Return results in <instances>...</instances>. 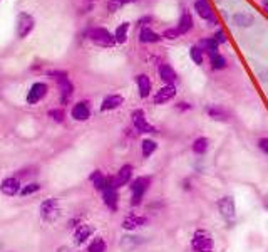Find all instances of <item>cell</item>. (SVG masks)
<instances>
[{"instance_id": "11", "label": "cell", "mask_w": 268, "mask_h": 252, "mask_svg": "<svg viewBox=\"0 0 268 252\" xmlns=\"http://www.w3.org/2000/svg\"><path fill=\"white\" fill-rule=\"evenodd\" d=\"M176 93L178 91H176V86L174 84H164L163 88H159L154 93V96H152V103H154L156 106H163V104L173 101Z\"/></svg>"}, {"instance_id": "6", "label": "cell", "mask_w": 268, "mask_h": 252, "mask_svg": "<svg viewBox=\"0 0 268 252\" xmlns=\"http://www.w3.org/2000/svg\"><path fill=\"white\" fill-rule=\"evenodd\" d=\"M103 200H104L106 207H108L111 212H116L119 207V189L116 185L114 177H109L108 187H106V190L103 192Z\"/></svg>"}, {"instance_id": "32", "label": "cell", "mask_w": 268, "mask_h": 252, "mask_svg": "<svg viewBox=\"0 0 268 252\" xmlns=\"http://www.w3.org/2000/svg\"><path fill=\"white\" fill-rule=\"evenodd\" d=\"M106 251H108V244H106V241L103 239V237L98 236L89 242L86 252H106Z\"/></svg>"}, {"instance_id": "41", "label": "cell", "mask_w": 268, "mask_h": 252, "mask_svg": "<svg viewBox=\"0 0 268 252\" xmlns=\"http://www.w3.org/2000/svg\"><path fill=\"white\" fill-rule=\"evenodd\" d=\"M151 22H152V17L151 15H146V17H141V19L137 20V25H139L141 29H142V27H149L147 24H151Z\"/></svg>"}, {"instance_id": "38", "label": "cell", "mask_w": 268, "mask_h": 252, "mask_svg": "<svg viewBox=\"0 0 268 252\" xmlns=\"http://www.w3.org/2000/svg\"><path fill=\"white\" fill-rule=\"evenodd\" d=\"M174 109L179 113H188V111H193V109H195V104L188 103V101H178V103L174 104Z\"/></svg>"}, {"instance_id": "28", "label": "cell", "mask_w": 268, "mask_h": 252, "mask_svg": "<svg viewBox=\"0 0 268 252\" xmlns=\"http://www.w3.org/2000/svg\"><path fill=\"white\" fill-rule=\"evenodd\" d=\"M156 151H158V141H156V140L144 138L141 141V155H142V158H144V160L151 158Z\"/></svg>"}, {"instance_id": "40", "label": "cell", "mask_w": 268, "mask_h": 252, "mask_svg": "<svg viewBox=\"0 0 268 252\" xmlns=\"http://www.w3.org/2000/svg\"><path fill=\"white\" fill-rule=\"evenodd\" d=\"M257 146H258V150H260L263 155H267V157H268V138H267V136H263V138H258Z\"/></svg>"}, {"instance_id": "25", "label": "cell", "mask_w": 268, "mask_h": 252, "mask_svg": "<svg viewBox=\"0 0 268 252\" xmlns=\"http://www.w3.org/2000/svg\"><path fill=\"white\" fill-rule=\"evenodd\" d=\"M163 40V35L152 30L151 27H142L139 30V42L141 44H158Z\"/></svg>"}, {"instance_id": "21", "label": "cell", "mask_w": 268, "mask_h": 252, "mask_svg": "<svg viewBox=\"0 0 268 252\" xmlns=\"http://www.w3.org/2000/svg\"><path fill=\"white\" fill-rule=\"evenodd\" d=\"M196 45L203 50V54L208 56V57H211V56H215V54L220 52V44L216 42L213 37H203V39L198 40Z\"/></svg>"}, {"instance_id": "7", "label": "cell", "mask_w": 268, "mask_h": 252, "mask_svg": "<svg viewBox=\"0 0 268 252\" xmlns=\"http://www.w3.org/2000/svg\"><path fill=\"white\" fill-rule=\"evenodd\" d=\"M89 39L96 45H101V47H113V45L116 44L114 34H111L108 29H104V27H94V29H91Z\"/></svg>"}, {"instance_id": "42", "label": "cell", "mask_w": 268, "mask_h": 252, "mask_svg": "<svg viewBox=\"0 0 268 252\" xmlns=\"http://www.w3.org/2000/svg\"><path fill=\"white\" fill-rule=\"evenodd\" d=\"M262 207L265 209V212H268V194L262 197Z\"/></svg>"}, {"instance_id": "2", "label": "cell", "mask_w": 268, "mask_h": 252, "mask_svg": "<svg viewBox=\"0 0 268 252\" xmlns=\"http://www.w3.org/2000/svg\"><path fill=\"white\" fill-rule=\"evenodd\" d=\"M193 252H215V237L208 229H196L189 241Z\"/></svg>"}, {"instance_id": "19", "label": "cell", "mask_w": 268, "mask_h": 252, "mask_svg": "<svg viewBox=\"0 0 268 252\" xmlns=\"http://www.w3.org/2000/svg\"><path fill=\"white\" fill-rule=\"evenodd\" d=\"M195 10L203 20H208L211 22V24H215V12L208 0H195Z\"/></svg>"}, {"instance_id": "10", "label": "cell", "mask_w": 268, "mask_h": 252, "mask_svg": "<svg viewBox=\"0 0 268 252\" xmlns=\"http://www.w3.org/2000/svg\"><path fill=\"white\" fill-rule=\"evenodd\" d=\"M146 242H147L146 237L137 236V234H134V232H129L126 236L121 237V241H119V249L124 252H133V251H136L137 247L144 246Z\"/></svg>"}, {"instance_id": "4", "label": "cell", "mask_w": 268, "mask_h": 252, "mask_svg": "<svg viewBox=\"0 0 268 252\" xmlns=\"http://www.w3.org/2000/svg\"><path fill=\"white\" fill-rule=\"evenodd\" d=\"M49 76H52L59 84V89H61V103L62 104H67L69 101L72 99V94H74V86L71 79H69L67 72L64 71H52L49 72Z\"/></svg>"}, {"instance_id": "24", "label": "cell", "mask_w": 268, "mask_h": 252, "mask_svg": "<svg viewBox=\"0 0 268 252\" xmlns=\"http://www.w3.org/2000/svg\"><path fill=\"white\" fill-rule=\"evenodd\" d=\"M211 148V141L208 136H198V138L191 143V151L198 157H205V155Z\"/></svg>"}, {"instance_id": "3", "label": "cell", "mask_w": 268, "mask_h": 252, "mask_svg": "<svg viewBox=\"0 0 268 252\" xmlns=\"http://www.w3.org/2000/svg\"><path fill=\"white\" fill-rule=\"evenodd\" d=\"M216 209H218V214L223 221L232 226L237 221V202L232 195H223L216 200Z\"/></svg>"}, {"instance_id": "43", "label": "cell", "mask_w": 268, "mask_h": 252, "mask_svg": "<svg viewBox=\"0 0 268 252\" xmlns=\"http://www.w3.org/2000/svg\"><path fill=\"white\" fill-rule=\"evenodd\" d=\"M57 252H77V251H74L71 249V247H66V246H62V247H59Z\"/></svg>"}, {"instance_id": "16", "label": "cell", "mask_w": 268, "mask_h": 252, "mask_svg": "<svg viewBox=\"0 0 268 252\" xmlns=\"http://www.w3.org/2000/svg\"><path fill=\"white\" fill-rule=\"evenodd\" d=\"M71 116L76 121H87L91 118V103L89 101H79L71 109Z\"/></svg>"}, {"instance_id": "22", "label": "cell", "mask_w": 268, "mask_h": 252, "mask_svg": "<svg viewBox=\"0 0 268 252\" xmlns=\"http://www.w3.org/2000/svg\"><path fill=\"white\" fill-rule=\"evenodd\" d=\"M124 104V96L121 94H109L106 96L103 99V103H101V111H114V109L121 108Z\"/></svg>"}, {"instance_id": "20", "label": "cell", "mask_w": 268, "mask_h": 252, "mask_svg": "<svg viewBox=\"0 0 268 252\" xmlns=\"http://www.w3.org/2000/svg\"><path fill=\"white\" fill-rule=\"evenodd\" d=\"M136 86H137V93H139V98L146 99L151 96L152 91V82L151 77L147 74H137L136 76Z\"/></svg>"}, {"instance_id": "29", "label": "cell", "mask_w": 268, "mask_h": 252, "mask_svg": "<svg viewBox=\"0 0 268 252\" xmlns=\"http://www.w3.org/2000/svg\"><path fill=\"white\" fill-rule=\"evenodd\" d=\"M232 20H233V24L238 27H252L253 22H255V17L248 12H237V13H233Z\"/></svg>"}, {"instance_id": "8", "label": "cell", "mask_w": 268, "mask_h": 252, "mask_svg": "<svg viewBox=\"0 0 268 252\" xmlns=\"http://www.w3.org/2000/svg\"><path fill=\"white\" fill-rule=\"evenodd\" d=\"M146 226H149V217H146V215L142 214H129L121 222L123 231H128V232H136Z\"/></svg>"}, {"instance_id": "14", "label": "cell", "mask_w": 268, "mask_h": 252, "mask_svg": "<svg viewBox=\"0 0 268 252\" xmlns=\"http://www.w3.org/2000/svg\"><path fill=\"white\" fill-rule=\"evenodd\" d=\"M49 93V86L45 82H35L32 84V88L27 94V103L29 104H37L39 101H42Z\"/></svg>"}, {"instance_id": "13", "label": "cell", "mask_w": 268, "mask_h": 252, "mask_svg": "<svg viewBox=\"0 0 268 252\" xmlns=\"http://www.w3.org/2000/svg\"><path fill=\"white\" fill-rule=\"evenodd\" d=\"M205 113L208 114V118H211L213 121H220V123H228L230 118H232L228 109L223 108L221 104H208V106H205Z\"/></svg>"}, {"instance_id": "12", "label": "cell", "mask_w": 268, "mask_h": 252, "mask_svg": "<svg viewBox=\"0 0 268 252\" xmlns=\"http://www.w3.org/2000/svg\"><path fill=\"white\" fill-rule=\"evenodd\" d=\"M34 17L30 15V13L27 12H20L17 17V35L20 39L27 37V35L30 34L32 29H34Z\"/></svg>"}, {"instance_id": "27", "label": "cell", "mask_w": 268, "mask_h": 252, "mask_svg": "<svg viewBox=\"0 0 268 252\" xmlns=\"http://www.w3.org/2000/svg\"><path fill=\"white\" fill-rule=\"evenodd\" d=\"M89 180H91V183H92V187H94L96 190L103 194V192L106 190V187H108L109 177H106L101 170H94V172H92L91 175H89Z\"/></svg>"}, {"instance_id": "34", "label": "cell", "mask_w": 268, "mask_h": 252, "mask_svg": "<svg viewBox=\"0 0 268 252\" xmlns=\"http://www.w3.org/2000/svg\"><path fill=\"white\" fill-rule=\"evenodd\" d=\"M161 35H163V39H166V40H176L181 37L183 34L179 32L178 27H169V29H166Z\"/></svg>"}, {"instance_id": "17", "label": "cell", "mask_w": 268, "mask_h": 252, "mask_svg": "<svg viewBox=\"0 0 268 252\" xmlns=\"http://www.w3.org/2000/svg\"><path fill=\"white\" fill-rule=\"evenodd\" d=\"M133 175H134V167L133 165H123L121 168L118 170V173L114 175V180H116V185L118 189H121L124 185H129V183L133 182Z\"/></svg>"}, {"instance_id": "15", "label": "cell", "mask_w": 268, "mask_h": 252, "mask_svg": "<svg viewBox=\"0 0 268 252\" xmlns=\"http://www.w3.org/2000/svg\"><path fill=\"white\" fill-rule=\"evenodd\" d=\"M92 236H94V227H92L91 224L82 222L81 226H77L74 229V242H76L77 246L86 244Z\"/></svg>"}, {"instance_id": "26", "label": "cell", "mask_w": 268, "mask_h": 252, "mask_svg": "<svg viewBox=\"0 0 268 252\" xmlns=\"http://www.w3.org/2000/svg\"><path fill=\"white\" fill-rule=\"evenodd\" d=\"M193 25H195V20H193L191 12H189L188 8H183L181 17H179L176 27L179 29V32H181V34H188V32L193 29Z\"/></svg>"}, {"instance_id": "33", "label": "cell", "mask_w": 268, "mask_h": 252, "mask_svg": "<svg viewBox=\"0 0 268 252\" xmlns=\"http://www.w3.org/2000/svg\"><path fill=\"white\" fill-rule=\"evenodd\" d=\"M189 57H191V61L196 66H203V62H205V54H203V50L198 45H191L189 47Z\"/></svg>"}, {"instance_id": "36", "label": "cell", "mask_w": 268, "mask_h": 252, "mask_svg": "<svg viewBox=\"0 0 268 252\" xmlns=\"http://www.w3.org/2000/svg\"><path fill=\"white\" fill-rule=\"evenodd\" d=\"M131 2H136V0H109L108 10L109 12H118L123 5H126V3H131Z\"/></svg>"}, {"instance_id": "5", "label": "cell", "mask_w": 268, "mask_h": 252, "mask_svg": "<svg viewBox=\"0 0 268 252\" xmlns=\"http://www.w3.org/2000/svg\"><path fill=\"white\" fill-rule=\"evenodd\" d=\"M131 121H133L134 130L137 133H141V135H152V133H158V128L154 125H151V123L146 120V113L142 111L141 108L134 109L131 113Z\"/></svg>"}, {"instance_id": "37", "label": "cell", "mask_w": 268, "mask_h": 252, "mask_svg": "<svg viewBox=\"0 0 268 252\" xmlns=\"http://www.w3.org/2000/svg\"><path fill=\"white\" fill-rule=\"evenodd\" d=\"M49 118H52L54 121L57 123H62L64 120H66V113H64L62 108H54V109H49Z\"/></svg>"}, {"instance_id": "1", "label": "cell", "mask_w": 268, "mask_h": 252, "mask_svg": "<svg viewBox=\"0 0 268 252\" xmlns=\"http://www.w3.org/2000/svg\"><path fill=\"white\" fill-rule=\"evenodd\" d=\"M152 185V177L151 175H139L137 178H133V182L129 183L131 189V207H139L144 200L146 194L149 192Z\"/></svg>"}, {"instance_id": "9", "label": "cell", "mask_w": 268, "mask_h": 252, "mask_svg": "<svg viewBox=\"0 0 268 252\" xmlns=\"http://www.w3.org/2000/svg\"><path fill=\"white\" fill-rule=\"evenodd\" d=\"M40 215L45 222H54L61 215V205L57 199H47L40 204Z\"/></svg>"}, {"instance_id": "35", "label": "cell", "mask_w": 268, "mask_h": 252, "mask_svg": "<svg viewBox=\"0 0 268 252\" xmlns=\"http://www.w3.org/2000/svg\"><path fill=\"white\" fill-rule=\"evenodd\" d=\"M40 189H42V185H40V183L32 182V183H29V185H25L24 189L20 190V195H22V197L32 195V194H35V192H39Z\"/></svg>"}, {"instance_id": "39", "label": "cell", "mask_w": 268, "mask_h": 252, "mask_svg": "<svg viewBox=\"0 0 268 252\" xmlns=\"http://www.w3.org/2000/svg\"><path fill=\"white\" fill-rule=\"evenodd\" d=\"M213 39H215L220 45L228 42V37H226V32H225L223 29H216V30H215V34H213Z\"/></svg>"}, {"instance_id": "30", "label": "cell", "mask_w": 268, "mask_h": 252, "mask_svg": "<svg viewBox=\"0 0 268 252\" xmlns=\"http://www.w3.org/2000/svg\"><path fill=\"white\" fill-rule=\"evenodd\" d=\"M210 66L213 71H223V69H226V66H228V61H226V57L223 54L218 52L210 57Z\"/></svg>"}, {"instance_id": "31", "label": "cell", "mask_w": 268, "mask_h": 252, "mask_svg": "<svg viewBox=\"0 0 268 252\" xmlns=\"http://www.w3.org/2000/svg\"><path fill=\"white\" fill-rule=\"evenodd\" d=\"M129 27L131 24L129 22H123L121 25H118L116 32H114V39H116V44H124L128 40V34H129Z\"/></svg>"}, {"instance_id": "18", "label": "cell", "mask_w": 268, "mask_h": 252, "mask_svg": "<svg viewBox=\"0 0 268 252\" xmlns=\"http://www.w3.org/2000/svg\"><path fill=\"white\" fill-rule=\"evenodd\" d=\"M158 74L159 79L164 82V84H174L178 81V72L174 71V67L168 62H161L158 67Z\"/></svg>"}, {"instance_id": "44", "label": "cell", "mask_w": 268, "mask_h": 252, "mask_svg": "<svg viewBox=\"0 0 268 252\" xmlns=\"http://www.w3.org/2000/svg\"><path fill=\"white\" fill-rule=\"evenodd\" d=\"M262 7H263V10H265L268 13V0H263L262 2Z\"/></svg>"}, {"instance_id": "23", "label": "cell", "mask_w": 268, "mask_h": 252, "mask_svg": "<svg viewBox=\"0 0 268 252\" xmlns=\"http://www.w3.org/2000/svg\"><path fill=\"white\" fill-rule=\"evenodd\" d=\"M0 190H2L3 195L13 197V195L20 194L22 187H20V182H18V178L8 177V178H5V180L2 182V185H0Z\"/></svg>"}]
</instances>
